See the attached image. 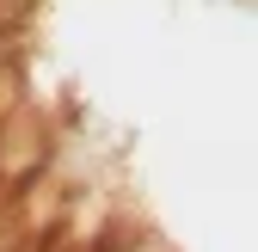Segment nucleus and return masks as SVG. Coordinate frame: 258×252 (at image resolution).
<instances>
[{
    "label": "nucleus",
    "instance_id": "nucleus-1",
    "mask_svg": "<svg viewBox=\"0 0 258 252\" xmlns=\"http://www.w3.org/2000/svg\"><path fill=\"white\" fill-rule=\"evenodd\" d=\"M0 252H19V222L13 215H0Z\"/></svg>",
    "mask_w": 258,
    "mask_h": 252
}]
</instances>
